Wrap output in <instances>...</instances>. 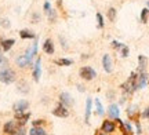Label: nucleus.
<instances>
[{
  "instance_id": "16",
  "label": "nucleus",
  "mask_w": 149,
  "mask_h": 135,
  "mask_svg": "<svg viewBox=\"0 0 149 135\" xmlns=\"http://www.w3.org/2000/svg\"><path fill=\"white\" fill-rule=\"evenodd\" d=\"M40 62H42V60L37 58L35 68H33V79H35V81H39V79H40Z\"/></svg>"
},
{
  "instance_id": "30",
  "label": "nucleus",
  "mask_w": 149,
  "mask_h": 135,
  "mask_svg": "<svg viewBox=\"0 0 149 135\" xmlns=\"http://www.w3.org/2000/svg\"><path fill=\"white\" fill-rule=\"evenodd\" d=\"M112 46H113V48L120 50V48H122L123 44H122V43H119V42H116V40H115V42H112Z\"/></svg>"
},
{
  "instance_id": "19",
  "label": "nucleus",
  "mask_w": 149,
  "mask_h": 135,
  "mask_svg": "<svg viewBox=\"0 0 149 135\" xmlns=\"http://www.w3.org/2000/svg\"><path fill=\"white\" fill-rule=\"evenodd\" d=\"M29 135H47V132H46V130L42 128V127H33V128H31V131H29Z\"/></svg>"
},
{
  "instance_id": "34",
  "label": "nucleus",
  "mask_w": 149,
  "mask_h": 135,
  "mask_svg": "<svg viewBox=\"0 0 149 135\" xmlns=\"http://www.w3.org/2000/svg\"><path fill=\"white\" fill-rule=\"evenodd\" d=\"M39 21V14H33V24H36Z\"/></svg>"
},
{
  "instance_id": "15",
  "label": "nucleus",
  "mask_w": 149,
  "mask_h": 135,
  "mask_svg": "<svg viewBox=\"0 0 149 135\" xmlns=\"http://www.w3.org/2000/svg\"><path fill=\"white\" fill-rule=\"evenodd\" d=\"M146 65H148V58H146L145 55H139L138 57V70L139 72H145Z\"/></svg>"
},
{
  "instance_id": "10",
  "label": "nucleus",
  "mask_w": 149,
  "mask_h": 135,
  "mask_svg": "<svg viewBox=\"0 0 149 135\" xmlns=\"http://www.w3.org/2000/svg\"><path fill=\"white\" fill-rule=\"evenodd\" d=\"M146 81H148L146 72H139L138 79H137V88H144V87L146 86Z\"/></svg>"
},
{
  "instance_id": "12",
  "label": "nucleus",
  "mask_w": 149,
  "mask_h": 135,
  "mask_svg": "<svg viewBox=\"0 0 149 135\" xmlns=\"http://www.w3.org/2000/svg\"><path fill=\"white\" fill-rule=\"evenodd\" d=\"M43 51H44L46 54H50V55L54 54V43L51 39H47V40L44 42V44H43Z\"/></svg>"
},
{
  "instance_id": "7",
  "label": "nucleus",
  "mask_w": 149,
  "mask_h": 135,
  "mask_svg": "<svg viewBox=\"0 0 149 135\" xmlns=\"http://www.w3.org/2000/svg\"><path fill=\"white\" fill-rule=\"evenodd\" d=\"M28 108H29V102H28V101H24V99L15 102L14 103V106H13V109H14V112H15V113L24 112V110H26Z\"/></svg>"
},
{
  "instance_id": "20",
  "label": "nucleus",
  "mask_w": 149,
  "mask_h": 135,
  "mask_svg": "<svg viewBox=\"0 0 149 135\" xmlns=\"http://www.w3.org/2000/svg\"><path fill=\"white\" fill-rule=\"evenodd\" d=\"M19 36H21L22 39H35L36 37V35H35V33L31 32V30H26V29L21 30V32H19Z\"/></svg>"
},
{
  "instance_id": "4",
  "label": "nucleus",
  "mask_w": 149,
  "mask_h": 135,
  "mask_svg": "<svg viewBox=\"0 0 149 135\" xmlns=\"http://www.w3.org/2000/svg\"><path fill=\"white\" fill-rule=\"evenodd\" d=\"M19 127L21 125L17 123V120H10V121H7L4 124V132L7 135H17Z\"/></svg>"
},
{
  "instance_id": "22",
  "label": "nucleus",
  "mask_w": 149,
  "mask_h": 135,
  "mask_svg": "<svg viewBox=\"0 0 149 135\" xmlns=\"http://www.w3.org/2000/svg\"><path fill=\"white\" fill-rule=\"evenodd\" d=\"M57 65L59 66H69L72 65V60H66V58H62V60H55L54 61Z\"/></svg>"
},
{
  "instance_id": "29",
  "label": "nucleus",
  "mask_w": 149,
  "mask_h": 135,
  "mask_svg": "<svg viewBox=\"0 0 149 135\" xmlns=\"http://www.w3.org/2000/svg\"><path fill=\"white\" fill-rule=\"evenodd\" d=\"M0 25H1V26H3V28H6V29H8V28L11 26L10 21H8V19H6V18H3V19L0 21Z\"/></svg>"
},
{
  "instance_id": "23",
  "label": "nucleus",
  "mask_w": 149,
  "mask_h": 135,
  "mask_svg": "<svg viewBox=\"0 0 149 135\" xmlns=\"http://www.w3.org/2000/svg\"><path fill=\"white\" fill-rule=\"evenodd\" d=\"M108 19H109L111 22H113L115 19H116V8L111 7V8L108 10Z\"/></svg>"
},
{
  "instance_id": "24",
  "label": "nucleus",
  "mask_w": 149,
  "mask_h": 135,
  "mask_svg": "<svg viewBox=\"0 0 149 135\" xmlns=\"http://www.w3.org/2000/svg\"><path fill=\"white\" fill-rule=\"evenodd\" d=\"M148 18H149V8H144V10L141 11V22L146 24Z\"/></svg>"
},
{
  "instance_id": "28",
  "label": "nucleus",
  "mask_w": 149,
  "mask_h": 135,
  "mask_svg": "<svg viewBox=\"0 0 149 135\" xmlns=\"http://www.w3.org/2000/svg\"><path fill=\"white\" fill-rule=\"evenodd\" d=\"M47 14H48V17H50V21H51V22H54L55 19H57V12H55V10H53V8H51Z\"/></svg>"
},
{
  "instance_id": "11",
  "label": "nucleus",
  "mask_w": 149,
  "mask_h": 135,
  "mask_svg": "<svg viewBox=\"0 0 149 135\" xmlns=\"http://www.w3.org/2000/svg\"><path fill=\"white\" fill-rule=\"evenodd\" d=\"M102 132H105V134H111L115 131V123L111 121V120H105L104 123H102V127H101Z\"/></svg>"
},
{
  "instance_id": "5",
  "label": "nucleus",
  "mask_w": 149,
  "mask_h": 135,
  "mask_svg": "<svg viewBox=\"0 0 149 135\" xmlns=\"http://www.w3.org/2000/svg\"><path fill=\"white\" fill-rule=\"evenodd\" d=\"M53 114L54 116H57V117H61V119H64V117H68L69 116V110L66 106H64L62 103H59L57 108L53 110Z\"/></svg>"
},
{
  "instance_id": "6",
  "label": "nucleus",
  "mask_w": 149,
  "mask_h": 135,
  "mask_svg": "<svg viewBox=\"0 0 149 135\" xmlns=\"http://www.w3.org/2000/svg\"><path fill=\"white\" fill-rule=\"evenodd\" d=\"M102 66H104V70L107 73H111L113 70V62H112V58L109 54H105L104 58H102Z\"/></svg>"
},
{
  "instance_id": "26",
  "label": "nucleus",
  "mask_w": 149,
  "mask_h": 135,
  "mask_svg": "<svg viewBox=\"0 0 149 135\" xmlns=\"http://www.w3.org/2000/svg\"><path fill=\"white\" fill-rule=\"evenodd\" d=\"M97 22H98V28H104L105 26V22H104V17L101 12H97Z\"/></svg>"
},
{
  "instance_id": "9",
  "label": "nucleus",
  "mask_w": 149,
  "mask_h": 135,
  "mask_svg": "<svg viewBox=\"0 0 149 135\" xmlns=\"http://www.w3.org/2000/svg\"><path fill=\"white\" fill-rule=\"evenodd\" d=\"M31 117V113H24V112H19V113H15V120L19 125H25L28 123V120Z\"/></svg>"
},
{
  "instance_id": "21",
  "label": "nucleus",
  "mask_w": 149,
  "mask_h": 135,
  "mask_svg": "<svg viewBox=\"0 0 149 135\" xmlns=\"http://www.w3.org/2000/svg\"><path fill=\"white\" fill-rule=\"evenodd\" d=\"M29 87H28V83L26 81H24V80H21L19 83H18V91H21L22 94H26L29 90H28Z\"/></svg>"
},
{
  "instance_id": "32",
  "label": "nucleus",
  "mask_w": 149,
  "mask_h": 135,
  "mask_svg": "<svg viewBox=\"0 0 149 135\" xmlns=\"http://www.w3.org/2000/svg\"><path fill=\"white\" fill-rule=\"evenodd\" d=\"M142 117H145V119H149V108H146L142 112Z\"/></svg>"
},
{
  "instance_id": "13",
  "label": "nucleus",
  "mask_w": 149,
  "mask_h": 135,
  "mask_svg": "<svg viewBox=\"0 0 149 135\" xmlns=\"http://www.w3.org/2000/svg\"><path fill=\"white\" fill-rule=\"evenodd\" d=\"M31 64H32V61L29 60L26 55H21V57L17 58V65L21 66V68H26V66H29Z\"/></svg>"
},
{
  "instance_id": "1",
  "label": "nucleus",
  "mask_w": 149,
  "mask_h": 135,
  "mask_svg": "<svg viewBox=\"0 0 149 135\" xmlns=\"http://www.w3.org/2000/svg\"><path fill=\"white\" fill-rule=\"evenodd\" d=\"M137 79H138V73L133 72V73L130 75V77H128V80L126 81V83H123L122 90L124 94L130 95V94H133V92L137 90Z\"/></svg>"
},
{
  "instance_id": "31",
  "label": "nucleus",
  "mask_w": 149,
  "mask_h": 135,
  "mask_svg": "<svg viewBox=\"0 0 149 135\" xmlns=\"http://www.w3.org/2000/svg\"><path fill=\"white\" fill-rule=\"evenodd\" d=\"M44 124V120H35L33 121V127H39V125Z\"/></svg>"
},
{
  "instance_id": "25",
  "label": "nucleus",
  "mask_w": 149,
  "mask_h": 135,
  "mask_svg": "<svg viewBox=\"0 0 149 135\" xmlns=\"http://www.w3.org/2000/svg\"><path fill=\"white\" fill-rule=\"evenodd\" d=\"M95 109H97V114H98V116H102V114H104V106H102V103L100 102V99H95Z\"/></svg>"
},
{
  "instance_id": "27",
  "label": "nucleus",
  "mask_w": 149,
  "mask_h": 135,
  "mask_svg": "<svg viewBox=\"0 0 149 135\" xmlns=\"http://www.w3.org/2000/svg\"><path fill=\"white\" fill-rule=\"evenodd\" d=\"M128 53H130V50H128V47H127V46H124V44H123V46H122V48H120V55H122L123 58H127V57H128Z\"/></svg>"
},
{
  "instance_id": "18",
  "label": "nucleus",
  "mask_w": 149,
  "mask_h": 135,
  "mask_svg": "<svg viewBox=\"0 0 149 135\" xmlns=\"http://www.w3.org/2000/svg\"><path fill=\"white\" fill-rule=\"evenodd\" d=\"M90 114H91V98H87V101H86V114H84L86 123H88Z\"/></svg>"
},
{
  "instance_id": "37",
  "label": "nucleus",
  "mask_w": 149,
  "mask_h": 135,
  "mask_svg": "<svg viewBox=\"0 0 149 135\" xmlns=\"http://www.w3.org/2000/svg\"><path fill=\"white\" fill-rule=\"evenodd\" d=\"M148 7H149V1H148Z\"/></svg>"
},
{
  "instance_id": "2",
  "label": "nucleus",
  "mask_w": 149,
  "mask_h": 135,
  "mask_svg": "<svg viewBox=\"0 0 149 135\" xmlns=\"http://www.w3.org/2000/svg\"><path fill=\"white\" fill-rule=\"evenodd\" d=\"M17 79L15 72L11 69V68H3L0 70V81L4 83V84H11L14 83Z\"/></svg>"
},
{
  "instance_id": "35",
  "label": "nucleus",
  "mask_w": 149,
  "mask_h": 135,
  "mask_svg": "<svg viewBox=\"0 0 149 135\" xmlns=\"http://www.w3.org/2000/svg\"><path fill=\"white\" fill-rule=\"evenodd\" d=\"M3 61H4V60H3V55H1V50H0V62H3Z\"/></svg>"
},
{
  "instance_id": "14",
  "label": "nucleus",
  "mask_w": 149,
  "mask_h": 135,
  "mask_svg": "<svg viewBox=\"0 0 149 135\" xmlns=\"http://www.w3.org/2000/svg\"><path fill=\"white\" fill-rule=\"evenodd\" d=\"M108 114L111 116L112 119H117V117H119V114H120L119 106H117V105H115V103H112L111 106L108 108Z\"/></svg>"
},
{
  "instance_id": "33",
  "label": "nucleus",
  "mask_w": 149,
  "mask_h": 135,
  "mask_svg": "<svg viewBox=\"0 0 149 135\" xmlns=\"http://www.w3.org/2000/svg\"><path fill=\"white\" fill-rule=\"evenodd\" d=\"M50 10H51V7H50V3H48V1H46V3H44V12H48Z\"/></svg>"
},
{
  "instance_id": "3",
  "label": "nucleus",
  "mask_w": 149,
  "mask_h": 135,
  "mask_svg": "<svg viewBox=\"0 0 149 135\" xmlns=\"http://www.w3.org/2000/svg\"><path fill=\"white\" fill-rule=\"evenodd\" d=\"M79 75L83 80L90 81V80H93V79L97 77V72L93 69V68H90V66H83V68H80Z\"/></svg>"
},
{
  "instance_id": "17",
  "label": "nucleus",
  "mask_w": 149,
  "mask_h": 135,
  "mask_svg": "<svg viewBox=\"0 0 149 135\" xmlns=\"http://www.w3.org/2000/svg\"><path fill=\"white\" fill-rule=\"evenodd\" d=\"M14 43H15V40H14V39H7V40H3V42H1V50H3V51H8V50L14 46Z\"/></svg>"
},
{
  "instance_id": "36",
  "label": "nucleus",
  "mask_w": 149,
  "mask_h": 135,
  "mask_svg": "<svg viewBox=\"0 0 149 135\" xmlns=\"http://www.w3.org/2000/svg\"><path fill=\"white\" fill-rule=\"evenodd\" d=\"M97 135H107L105 132H100V134H97Z\"/></svg>"
},
{
  "instance_id": "8",
  "label": "nucleus",
  "mask_w": 149,
  "mask_h": 135,
  "mask_svg": "<svg viewBox=\"0 0 149 135\" xmlns=\"http://www.w3.org/2000/svg\"><path fill=\"white\" fill-rule=\"evenodd\" d=\"M59 101H61V103H62L64 106H66V108H69V106L73 105V99L70 97V94H68V92H62V94L59 95Z\"/></svg>"
}]
</instances>
